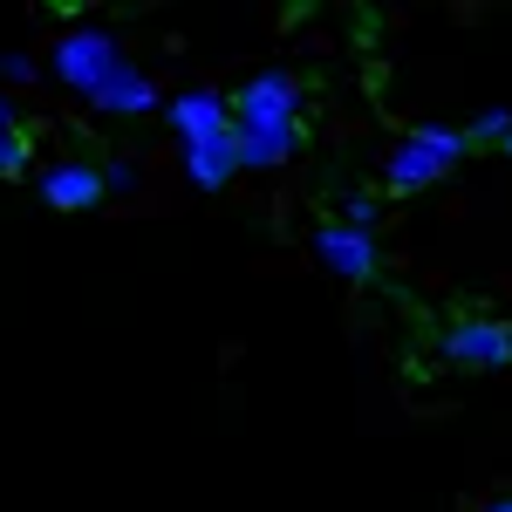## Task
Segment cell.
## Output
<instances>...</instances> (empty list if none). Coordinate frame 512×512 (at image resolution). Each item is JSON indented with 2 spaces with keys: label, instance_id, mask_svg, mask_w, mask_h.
Here are the masks:
<instances>
[{
  "label": "cell",
  "instance_id": "6da1fadb",
  "mask_svg": "<svg viewBox=\"0 0 512 512\" xmlns=\"http://www.w3.org/2000/svg\"><path fill=\"white\" fill-rule=\"evenodd\" d=\"M55 82H69L82 103L103 110V117H151L164 103L158 82L123 55V41L110 28H89V21L62 28V41H55Z\"/></svg>",
  "mask_w": 512,
  "mask_h": 512
},
{
  "label": "cell",
  "instance_id": "7a4b0ae2",
  "mask_svg": "<svg viewBox=\"0 0 512 512\" xmlns=\"http://www.w3.org/2000/svg\"><path fill=\"white\" fill-rule=\"evenodd\" d=\"M301 117H308V89L287 69H260L253 82H239L233 96V144L239 171H274L301 151Z\"/></svg>",
  "mask_w": 512,
  "mask_h": 512
},
{
  "label": "cell",
  "instance_id": "3957f363",
  "mask_svg": "<svg viewBox=\"0 0 512 512\" xmlns=\"http://www.w3.org/2000/svg\"><path fill=\"white\" fill-rule=\"evenodd\" d=\"M465 151H472L465 130H451V123H417V130H403V137L390 144V158H383V185H390V192H431L437 178L458 171Z\"/></svg>",
  "mask_w": 512,
  "mask_h": 512
},
{
  "label": "cell",
  "instance_id": "277c9868",
  "mask_svg": "<svg viewBox=\"0 0 512 512\" xmlns=\"http://www.w3.org/2000/svg\"><path fill=\"white\" fill-rule=\"evenodd\" d=\"M437 355H444L451 369H506L512 362V328L492 321V315H458V321H444Z\"/></svg>",
  "mask_w": 512,
  "mask_h": 512
},
{
  "label": "cell",
  "instance_id": "5b68a950",
  "mask_svg": "<svg viewBox=\"0 0 512 512\" xmlns=\"http://www.w3.org/2000/svg\"><path fill=\"white\" fill-rule=\"evenodd\" d=\"M35 192L48 212H89V205H103V164L89 158H62V164H41L35 171Z\"/></svg>",
  "mask_w": 512,
  "mask_h": 512
},
{
  "label": "cell",
  "instance_id": "8992f818",
  "mask_svg": "<svg viewBox=\"0 0 512 512\" xmlns=\"http://www.w3.org/2000/svg\"><path fill=\"white\" fill-rule=\"evenodd\" d=\"M315 253H321V267L335 280H376V267H383V246H376V233H355V226H342V219H328L315 233Z\"/></svg>",
  "mask_w": 512,
  "mask_h": 512
},
{
  "label": "cell",
  "instance_id": "52a82bcc",
  "mask_svg": "<svg viewBox=\"0 0 512 512\" xmlns=\"http://www.w3.org/2000/svg\"><path fill=\"white\" fill-rule=\"evenodd\" d=\"M164 117H171V137H178V144L219 137V130H233V96H219V89H178V96L164 103Z\"/></svg>",
  "mask_w": 512,
  "mask_h": 512
},
{
  "label": "cell",
  "instance_id": "ba28073f",
  "mask_svg": "<svg viewBox=\"0 0 512 512\" xmlns=\"http://www.w3.org/2000/svg\"><path fill=\"white\" fill-rule=\"evenodd\" d=\"M178 164H185V178H192L198 192H226V185L239 178V144H233V130L178 144Z\"/></svg>",
  "mask_w": 512,
  "mask_h": 512
},
{
  "label": "cell",
  "instance_id": "9c48e42d",
  "mask_svg": "<svg viewBox=\"0 0 512 512\" xmlns=\"http://www.w3.org/2000/svg\"><path fill=\"white\" fill-rule=\"evenodd\" d=\"M28 164H35V137L28 130H7L0 137V178H28Z\"/></svg>",
  "mask_w": 512,
  "mask_h": 512
},
{
  "label": "cell",
  "instance_id": "30bf717a",
  "mask_svg": "<svg viewBox=\"0 0 512 512\" xmlns=\"http://www.w3.org/2000/svg\"><path fill=\"white\" fill-rule=\"evenodd\" d=\"M512 137V110H485V117L465 123V144H506Z\"/></svg>",
  "mask_w": 512,
  "mask_h": 512
},
{
  "label": "cell",
  "instance_id": "8fae6325",
  "mask_svg": "<svg viewBox=\"0 0 512 512\" xmlns=\"http://www.w3.org/2000/svg\"><path fill=\"white\" fill-rule=\"evenodd\" d=\"M342 226H355V233H376V192H349V198H342Z\"/></svg>",
  "mask_w": 512,
  "mask_h": 512
},
{
  "label": "cell",
  "instance_id": "7c38bea8",
  "mask_svg": "<svg viewBox=\"0 0 512 512\" xmlns=\"http://www.w3.org/2000/svg\"><path fill=\"white\" fill-rule=\"evenodd\" d=\"M0 76H7V82H35L41 62H35V55H21V48H7V55H0Z\"/></svg>",
  "mask_w": 512,
  "mask_h": 512
},
{
  "label": "cell",
  "instance_id": "4fadbf2b",
  "mask_svg": "<svg viewBox=\"0 0 512 512\" xmlns=\"http://www.w3.org/2000/svg\"><path fill=\"white\" fill-rule=\"evenodd\" d=\"M103 185H110V192H130V185H137V164H110V171H103Z\"/></svg>",
  "mask_w": 512,
  "mask_h": 512
},
{
  "label": "cell",
  "instance_id": "5bb4252c",
  "mask_svg": "<svg viewBox=\"0 0 512 512\" xmlns=\"http://www.w3.org/2000/svg\"><path fill=\"white\" fill-rule=\"evenodd\" d=\"M7 130H21V117H14V103L0 96V137H7Z\"/></svg>",
  "mask_w": 512,
  "mask_h": 512
},
{
  "label": "cell",
  "instance_id": "9a60e30c",
  "mask_svg": "<svg viewBox=\"0 0 512 512\" xmlns=\"http://www.w3.org/2000/svg\"><path fill=\"white\" fill-rule=\"evenodd\" d=\"M485 512H512V499H492V506H485Z\"/></svg>",
  "mask_w": 512,
  "mask_h": 512
},
{
  "label": "cell",
  "instance_id": "2e32d148",
  "mask_svg": "<svg viewBox=\"0 0 512 512\" xmlns=\"http://www.w3.org/2000/svg\"><path fill=\"white\" fill-rule=\"evenodd\" d=\"M499 151H506V158H512V137H506V144H499Z\"/></svg>",
  "mask_w": 512,
  "mask_h": 512
}]
</instances>
